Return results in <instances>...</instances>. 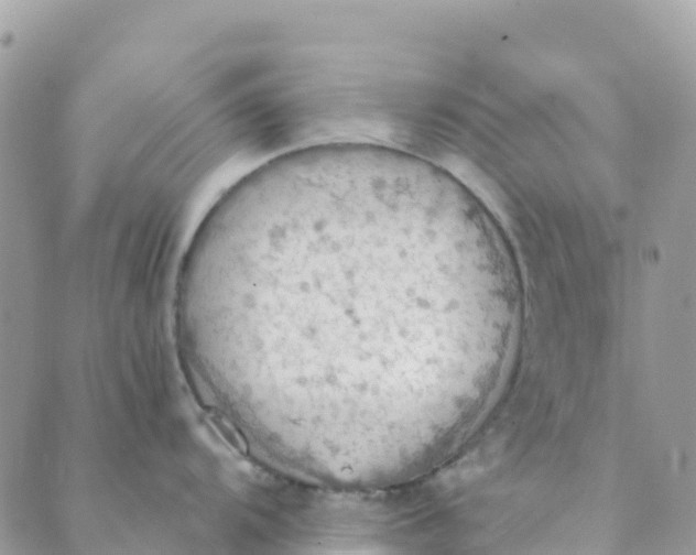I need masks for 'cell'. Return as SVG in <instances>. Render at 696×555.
<instances>
[{
    "mask_svg": "<svg viewBox=\"0 0 696 555\" xmlns=\"http://www.w3.org/2000/svg\"><path fill=\"white\" fill-rule=\"evenodd\" d=\"M475 282L455 204L356 153L249 176L182 268L232 395L267 417L331 424L388 417L410 391L417 325L458 315Z\"/></svg>",
    "mask_w": 696,
    "mask_h": 555,
    "instance_id": "6da1fadb",
    "label": "cell"
}]
</instances>
